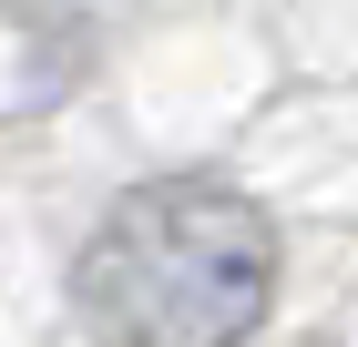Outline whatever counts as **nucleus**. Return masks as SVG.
Segmentation results:
<instances>
[{
	"mask_svg": "<svg viewBox=\"0 0 358 347\" xmlns=\"http://www.w3.org/2000/svg\"><path fill=\"white\" fill-rule=\"evenodd\" d=\"M72 286L113 347H236L276 296V235L225 184H134L92 225Z\"/></svg>",
	"mask_w": 358,
	"mask_h": 347,
	"instance_id": "obj_1",
	"label": "nucleus"
}]
</instances>
